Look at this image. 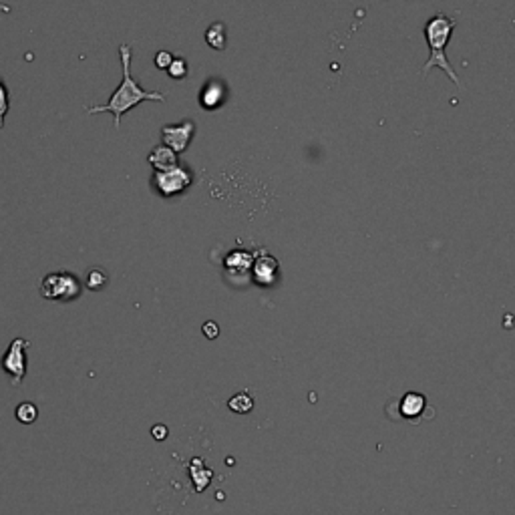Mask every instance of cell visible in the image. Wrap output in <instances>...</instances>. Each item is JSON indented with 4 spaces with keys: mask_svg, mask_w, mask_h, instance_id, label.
<instances>
[{
    "mask_svg": "<svg viewBox=\"0 0 515 515\" xmlns=\"http://www.w3.org/2000/svg\"><path fill=\"white\" fill-rule=\"evenodd\" d=\"M119 55H121V67H123V81L121 85L113 91V95L109 97L107 105H97V107H87V113H113L115 129L121 127V117L127 113L129 109L137 107L144 101H163L167 99L163 93L158 91H145L141 85L131 77V44L123 43L119 46Z\"/></svg>",
    "mask_w": 515,
    "mask_h": 515,
    "instance_id": "1",
    "label": "cell"
},
{
    "mask_svg": "<svg viewBox=\"0 0 515 515\" xmlns=\"http://www.w3.org/2000/svg\"><path fill=\"white\" fill-rule=\"evenodd\" d=\"M453 30H455V20L451 18V16H445V15H435L433 18L427 20V25H425V39H427V43H429V58H427V63L423 65V75H427L431 69H441V71L455 83V85H461L459 83V77L455 75L453 71V67H451V63L447 61V53H445V49H447V44H449V39H451V34H453Z\"/></svg>",
    "mask_w": 515,
    "mask_h": 515,
    "instance_id": "2",
    "label": "cell"
},
{
    "mask_svg": "<svg viewBox=\"0 0 515 515\" xmlns=\"http://www.w3.org/2000/svg\"><path fill=\"white\" fill-rule=\"evenodd\" d=\"M83 294L81 280L71 272L46 274L41 282V296L51 302H72Z\"/></svg>",
    "mask_w": 515,
    "mask_h": 515,
    "instance_id": "3",
    "label": "cell"
},
{
    "mask_svg": "<svg viewBox=\"0 0 515 515\" xmlns=\"http://www.w3.org/2000/svg\"><path fill=\"white\" fill-rule=\"evenodd\" d=\"M27 346H29L27 338L16 336L13 338V343L8 344L4 357L0 358V369L4 371V374H8L13 386L23 385V381L27 376Z\"/></svg>",
    "mask_w": 515,
    "mask_h": 515,
    "instance_id": "4",
    "label": "cell"
},
{
    "mask_svg": "<svg viewBox=\"0 0 515 515\" xmlns=\"http://www.w3.org/2000/svg\"><path fill=\"white\" fill-rule=\"evenodd\" d=\"M153 186L158 189L159 196L163 198H173L184 193L187 187L191 186V173L186 167L175 165L172 170L153 173Z\"/></svg>",
    "mask_w": 515,
    "mask_h": 515,
    "instance_id": "5",
    "label": "cell"
},
{
    "mask_svg": "<svg viewBox=\"0 0 515 515\" xmlns=\"http://www.w3.org/2000/svg\"><path fill=\"white\" fill-rule=\"evenodd\" d=\"M193 133H196V123L186 119L177 125H163L161 127V139H163V145H167L170 149H173L179 155L189 147L191 139H193Z\"/></svg>",
    "mask_w": 515,
    "mask_h": 515,
    "instance_id": "6",
    "label": "cell"
},
{
    "mask_svg": "<svg viewBox=\"0 0 515 515\" xmlns=\"http://www.w3.org/2000/svg\"><path fill=\"white\" fill-rule=\"evenodd\" d=\"M252 276L254 282L260 286H272L280 278V264L278 260L268 254V252H260L252 264Z\"/></svg>",
    "mask_w": 515,
    "mask_h": 515,
    "instance_id": "7",
    "label": "cell"
},
{
    "mask_svg": "<svg viewBox=\"0 0 515 515\" xmlns=\"http://www.w3.org/2000/svg\"><path fill=\"white\" fill-rule=\"evenodd\" d=\"M147 161H149V165L155 172H165V170H172V167L177 165V153L173 149H170L167 145H158V147L151 149Z\"/></svg>",
    "mask_w": 515,
    "mask_h": 515,
    "instance_id": "8",
    "label": "cell"
},
{
    "mask_svg": "<svg viewBox=\"0 0 515 515\" xmlns=\"http://www.w3.org/2000/svg\"><path fill=\"white\" fill-rule=\"evenodd\" d=\"M252 264H254V256L243 250H234L226 258V270L234 272V276H248L252 270Z\"/></svg>",
    "mask_w": 515,
    "mask_h": 515,
    "instance_id": "9",
    "label": "cell"
},
{
    "mask_svg": "<svg viewBox=\"0 0 515 515\" xmlns=\"http://www.w3.org/2000/svg\"><path fill=\"white\" fill-rule=\"evenodd\" d=\"M425 405H427V399H425L423 395H419V393H409V395L402 397L401 415L407 417V419H415V417H419L423 413Z\"/></svg>",
    "mask_w": 515,
    "mask_h": 515,
    "instance_id": "10",
    "label": "cell"
},
{
    "mask_svg": "<svg viewBox=\"0 0 515 515\" xmlns=\"http://www.w3.org/2000/svg\"><path fill=\"white\" fill-rule=\"evenodd\" d=\"M224 97H226L224 87L220 85V83H210V85L201 91L200 101L205 109H215V107H220V105H222Z\"/></svg>",
    "mask_w": 515,
    "mask_h": 515,
    "instance_id": "11",
    "label": "cell"
},
{
    "mask_svg": "<svg viewBox=\"0 0 515 515\" xmlns=\"http://www.w3.org/2000/svg\"><path fill=\"white\" fill-rule=\"evenodd\" d=\"M205 41L215 51H224L226 49V27L222 23H214L205 30Z\"/></svg>",
    "mask_w": 515,
    "mask_h": 515,
    "instance_id": "12",
    "label": "cell"
},
{
    "mask_svg": "<svg viewBox=\"0 0 515 515\" xmlns=\"http://www.w3.org/2000/svg\"><path fill=\"white\" fill-rule=\"evenodd\" d=\"M15 417L16 421L23 423V425H32V423L39 419V407H37L34 402L23 401L15 409Z\"/></svg>",
    "mask_w": 515,
    "mask_h": 515,
    "instance_id": "13",
    "label": "cell"
},
{
    "mask_svg": "<svg viewBox=\"0 0 515 515\" xmlns=\"http://www.w3.org/2000/svg\"><path fill=\"white\" fill-rule=\"evenodd\" d=\"M229 411H234V413H240V415H246V413H250L252 409H254V399L248 395V393H238V395H234L228 402Z\"/></svg>",
    "mask_w": 515,
    "mask_h": 515,
    "instance_id": "14",
    "label": "cell"
},
{
    "mask_svg": "<svg viewBox=\"0 0 515 515\" xmlns=\"http://www.w3.org/2000/svg\"><path fill=\"white\" fill-rule=\"evenodd\" d=\"M85 282L89 290L99 292V290H103V288L109 284V274L105 272L103 268H93V270H89V274H87Z\"/></svg>",
    "mask_w": 515,
    "mask_h": 515,
    "instance_id": "15",
    "label": "cell"
},
{
    "mask_svg": "<svg viewBox=\"0 0 515 515\" xmlns=\"http://www.w3.org/2000/svg\"><path fill=\"white\" fill-rule=\"evenodd\" d=\"M11 111V99H8V87L0 79V129L4 127V117Z\"/></svg>",
    "mask_w": 515,
    "mask_h": 515,
    "instance_id": "16",
    "label": "cell"
},
{
    "mask_svg": "<svg viewBox=\"0 0 515 515\" xmlns=\"http://www.w3.org/2000/svg\"><path fill=\"white\" fill-rule=\"evenodd\" d=\"M167 72H170V77H172V79H184V77L187 75V63L182 57L173 58V63L170 65Z\"/></svg>",
    "mask_w": 515,
    "mask_h": 515,
    "instance_id": "17",
    "label": "cell"
},
{
    "mask_svg": "<svg viewBox=\"0 0 515 515\" xmlns=\"http://www.w3.org/2000/svg\"><path fill=\"white\" fill-rule=\"evenodd\" d=\"M173 58L175 57H173L170 51H159L158 55H155V67H158V69H165V71H167V69H170V65L173 63Z\"/></svg>",
    "mask_w": 515,
    "mask_h": 515,
    "instance_id": "18",
    "label": "cell"
},
{
    "mask_svg": "<svg viewBox=\"0 0 515 515\" xmlns=\"http://www.w3.org/2000/svg\"><path fill=\"white\" fill-rule=\"evenodd\" d=\"M203 334H205L208 338H215V336L220 334L217 324H215V322H205V324H203Z\"/></svg>",
    "mask_w": 515,
    "mask_h": 515,
    "instance_id": "19",
    "label": "cell"
},
{
    "mask_svg": "<svg viewBox=\"0 0 515 515\" xmlns=\"http://www.w3.org/2000/svg\"><path fill=\"white\" fill-rule=\"evenodd\" d=\"M151 433H153V439H155V441H163V439L167 437V429H165L163 425H158V427H153V431H151Z\"/></svg>",
    "mask_w": 515,
    "mask_h": 515,
    "instance_id": "20",
    "label": "cell"
}]
</instances>
